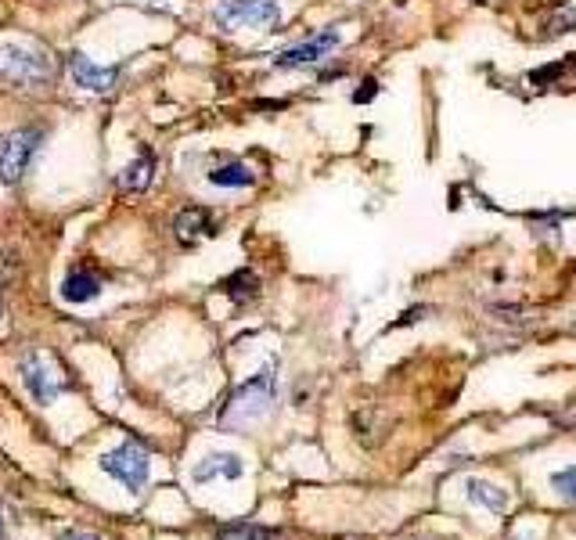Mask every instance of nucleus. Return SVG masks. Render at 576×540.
Returning <instances> with one entry per match:
<instances>
[{
    "mask_svg": "<svg viewBox=\"0 0 576 540\" xmlns=\"http://www.w3.org/2000/svg\"><path fill=\"white\" fill-rule=\"evenodd\" d=\"M216 540H270L267 530L252 526V522H231V526H220Z\"/></svg>",
    "mask_w": 576,
    "mask_h": 540,
    "instance_id": "nucleus-13",
    "label": "nucleus"
},
{
    "mask_svg": "<svg viewBox=\"0 0 576 540\" xmlns=\"http://www.w3.org/2000/svg\"><path fill=\"white\" fill-rule=\"evenodd\" d=\"M69 69H72V80L80 83L83 90H108L116 83V69H101L87 58V54H72L69 58Z\"/></svg>",
    "mask_w": 576,
    "mask_h": 540,
    "instance_id": "nucleus-7",
    "label": "nucleus"
},
{
    "mask_svg": "<svg viewBox=\"0 0 576 540\" xmlns=\"http://www.w3.org/2000/svg\"><path fill=\"white\" fill-rule=\"evenodd\" d=\"M551 486H555L566 501H576V465L566 468V472H558V476H551Z\"/></svg>",
    "mask_w": 576,
    "mask_h": 540,
    "instance_id": "nucleus-14",
    "label": "nucleus"
},
{
    "mask_svg": "<svg viewBox=\"0 0 576 540\" xmlns=\"http://www.w3.org/2000/svg\"><path fill=\"white\" fill-rule=\"evenodd\" d=\"M98 292H101V281L94 278V274H87V270H72L62 285V296L69 299V303H87V299H94Z\"/></svg>",
    "mask_w": 576,
    "mask_h": 540,
    "instance_id": "nucleus-10",
    "label": "nucleus"
},
{
    "mask_svg": "<svg viewBox=\"0 0 576 540\" xmlns=\"http://www.w3.org/2000/svg\"><path fill=\"white\" fill-rule=\"evenodd\" d=\"M0 76L15 83H47L51 80V58L40 47L0 44Z\"/></svg>",
    "mask_w": 576,
    "mask_h": 540,
    "instance_id": "nucleus-2",
    "label": "nucleus"
},
{
    "mask_svg": "<svg viewBox=\"0 0 576 540\" xmlns=\"http://www.w3.org/2000/svg\"><path fill=\"white\" fill-rule=\"evenodd\" d=\"M36 141H40V130H29V126H18V130H8L0 137V184L4 188H15L22 180L36 152Z\"/></svg>",
    "mask_w": 576,
    "mask_h": 540,
    "instance_id": "nucleus-3",
    "label": "nucleus"
},
{
    "mask_svg": "<svg viewBox=\"0 0 576 540\" xmlns=\"http://www.w3.org/2000/svg\"><path fill=\"white\" fill-rule=\"evenodd\" d=\"M335 47H339V33H317V36H310L306 44L288 47V51L278 58V65H281V69H296V65L321 62V58H328Z\"/></svg>",
    "mask_w": 576,
    "mask_h": 540,
    "instance_id": "nucleus-6",
    "label": "nucleus"
},
{
    "mask_svg": "<svg viewBox=\"0 0 576 540\" xmlns=\"http://www.w3.org/2000/svg\"><path fill=\"white\" fill-rule=\"evenodd\" d=\"M468 494L476 497V501H483L490 512H504V508H508V494H504L501 486H490V483L472 479V483H468Z\"/></svg>",
    "mask_w": 576,
    "mask_h": 540,
    "instance_id": "nucleus-12",
    "label": "nucleus"
},
{
    "mask_svg": "<svg viewBox=\"0 0 576 540\" xmlns=\"http://www.w3.org/2000/svg\"><path fill=\"white\" fill-rule=\"evenodd\" d=\"M173 231H177L180 242H195V238H202L209 231V213L202 206L180 209L177 220H173Z\"/></svg>",
    "mask_w": 576,
    "mask_h": 540,
    "instance_id": "nucleus-9",
    "label": "nucleus"
},
{
    "mask_svg": "<svg viewBox=\"0 0 576 540\" xmlns=\"http://www.w3.org/2000/svg\"><path fill=\"white\" fill-rule=\"evenodd\" d=\"M213 18L224 29H274L278 4L274 0H216Z\"/></svg>",
    "mask_w": 576,
    "mask_h": 540,
    "instance_id": "nucleus-1",
    "label": "nucleus"
},
{
    "mask_svg": "<svg viewBox=\"0 0 576 540\" xmlns=\"http://www.w3.org/2000/svg\"><path fill=\"white\" fill-rule=\"evenodd\" d=\"M270 393H274L270 371H260L256 378H249V382H245V386H238V393L231 396V404H227V411H224V425L256 422L260 414H267Z\"/></svg>",
    "mask_w": 576,
    "mask_h": 540,
    "instance_id": "nucleus-4",
    "label": "nucleus"
},
{
    "mask_svg": "<svg viewBox=\"0 0 576 540\" xmlns=\"http://www.w3.org/2000/svg\"><path fill=\"white\" fill-rule=\"evenodd\" d=\"M209 180L220 184V188H249V184H256V173L245 162H227V166L209 173Z\"/></svg>",
    "mask_w": 576,
    "mask_h": 540,
    "instance_id": "nucleus-11",
    "label": "nucleus"
},
{
    "mask_svg": "<svg viewBox=\"0 0 576 540\" xmlns=\"http://www.w3.org/2000/svg\"><path fill=\"white\" fill-rule=\"evenodd\" d=\"M72 540H98V537H87V533H80V537H72Z\"/></svg>",
    "mask_w": 576,
    "mask_h": 540,
    "instance_id": "nucleus-15",
    "label": "nucleus"
},
{
    "mask_svg": "<svg viewBox=\"0 0 576 540\" xmlns=\"http://www.w3.org/2000/svg\"><path fill=\"white\" fill-rule=\"evenodd\" d=\"M101 468L108 476H116L126 490H141L144 479H148V450L141 443H123V447L101 458Z\"/></svg>",
    "mask_w": 576,
    "mask_h": 540,
    "instance_id": "nucleus-5",
    "label": "nucleus"
},
{
    "mask_svg": "<svg viewBox=\"0 0 576 540\" xmlns=\"http://www.w3.org/2000/svg\"><path fill=\"white\" fill-rule=\"evenodd\" d=\"M152 177H155V155L144 152V155H137V159L123 170V177H119V188H123V191H144L148 184H152Z\"/></svg>",
    "mask_w": 576,
    "mask_h": 540,
    "instance_id": "nucleus-8",
    "label": "nucleus"
}]
</instances>
